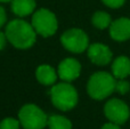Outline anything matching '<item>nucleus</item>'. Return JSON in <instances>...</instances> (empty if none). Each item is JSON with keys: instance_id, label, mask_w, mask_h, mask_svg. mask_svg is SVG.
<instances>
[{"instance_id": "412c9836", "label": "nucleus", "mask_w": 130, "mask_h": 129, "mask_svg": "<svg viewBox=\"0 0 130 129\" xmlns=\"http://www.w3.org/2000/svg\"><path fill=\"white\" fill-rule=\"evenodd\" d=\"M101 129H121L120 128V125H118V123H114V122H107L105 123V125H103V127Z\"/></svg>"}, {"instance_id": "9d476101", "label": "nucleus", "mask_w": 130, "mask_h": 129, "mask_svg": "<svg viewBox=\"0 0 130 129\" xmlns=\"http://www.w3.org/2000/svg\"><path fill=\"white\" fill-rule=\"evenodd\" d=\"M110 36L115 41H127L130 39V18L120 17L110 25Z\"/></svg>"}, {"instance_id": "4be33fe9", "label": "nucleus", "mask_w": 130, "mask_h": 129, "mask_svg": "<svg viewBox=\"0 0 130 129\" xmlns=\"http://www.w3.org/2000/svg\"><path fill=\"white\" fill-rule=\"evenodd\" d=\"M13 0H0V2H11Z\"/></svg>"}, {"instance_id": "2eb2a0df", "label": "nucleus", "mask_w": 130, "mask_h": 129, "mask_svg": "<svg viewBox=\"0 0 130 129\" xmlns=\"http://www.w3.org/2000/svg\"><path fill=\"white\" fill-rule=\"evenodd\" d=\"M91 22L95 27L99 30H104L110 27L111 23H112V18H111L110 14L105 13V11H96L92 15Z\"/></svg>"}, {"instance_id": "9b49d317", "label": "nucleus", "mask_w": 130, "mask_h": 129, "mask_svg": "<svg viewBox=\"0 0 130 129\" xmlns=\"http://www.w3.org/2000/svg\"><path fill=\"white\" fill-rule=\"evenodd\" d=\"M112 74L115 79H126L130 75V58L124 55L117 57L112 63Z\"/></svg>"}, {"instance_id": "f03ea898", "label": "nucleus", "mask_w": 130, "mask_h": 129, "mask_svg": "<svg viewBox=\"0 0 130 129\" xmlns=\"http://www.w3.org/2000/svg\"><path fill=\"white\" fill-rule=\"evenodd\" d=\"M114 75L107 72H96L89 78L87 84V91L89 96L94 100L102 101L107 98L115 91Z\"/></svg>"}, {"instance_id": "dca6fc26", "label": "nucleus", "mask_w": 130, "mask_h": 129, "mask_svg": "<svg viewBox=\"0 0 130 129\" xmlns=\"http://www.w3.org/2000/svg\"><path fill=\"white\" fill-rule=\"evenodd\" d=\"M21 122L15 118H5L0 122V129H20Z\"/></svg>"}, {"instance_id": "1a4fd4ad", "label": "nucleus", "mask_w": 130, "mask_h": 129, "mask_svg": "<svg viewBox=\"0 0 130 129\" xmlns=\"http://www.w3.org/2000/svg\"><path fill=\"white\" fill-rule=\"evenodd\" d=\"M81 72V65L75 58H65L59 63L58 65V77L65 82H71L75 80L80 75Z\"/></svg>"}, {"instance_id": "aec40b11", "label": "nucleus", "mask_w": 130, "mask_h": 129, "mask_svg": "<svg viewBox=\"0 0 130 129\" xmlns=\"http://www.w3.org/2000/svg\"><path fill=\"white\" fill-rule=\"evenodd\" d=\"M8 40L7 39V36L6 33H4V32L0 31V50H2L5 48V46H6V41Z\"/></svg>"}, {"instance_id": "7ed1b4c3", "label": "nucleus", "mask_w": 130, "mask_h": 129, "mask_svg": "<svg viewBox=\"0 0 130 129\" xmlns=\"http://www.w3.org/2000/svg\"><path fill=\"white\" fill-rule=\"evenodd\" d=\"M52 103L61 111H70L78 103L76 89L69 82H61L53 86L50 90Z\"/></svg>"}, {"instance_id": "ddd939ff", "label": "nucleus", "mask_w": 130, "mask_h": 129, "mask_svg": "<svg viewBox=\"0 0 130 129\" xmlns=\"http://www.w3.org/2000/svg\"><path fill=\"white\" fill-rule=\"evenodd\" d=\"M36 9L34 0H13L11 1V10L18 17H24L32 14Z\"/></svg>"}, {"instance_id": "6e6552de", "label": "nucleus", "mask_w": 130, "mask_h": 129, "mask_svg": "<svg viewBox=\"0 0 130 129\" xmlns=\"http://www.w3.org/2000/svg\"><path fill=\"white\" fill-rule=\"evenodd\" d=\"M88 57L94 64L98 66H104L112 61L113 54L106 45L97 42L88 47Z\"/></svg>"}, {"instance_id": "a211bd4d", "label": "nucleus", "mask_w": 130, "mask_h": 129, "mask_svg": "<svg viewBox=\"0 0 130 129\" xmlns=\"http://www.w3.org/2000/svg\"><path fill=\"white\" fill-rule=\"evenodd\" d=\"M102 1L105 6L110 8H120L121 6H123L126 0H102Z\"/></svg>"}, {"instance_id": "6ab92c4d", "label": "nucleus", "mask_w": 130, "mask_h": 129, "mask_svg": "<svg viewBox=\"0 0 130 129\" xmlns=\"http://www.w3.org/2000/svg\"><path fill=\"white\" fill-rule=\"evenodd\" d=\"M7 21V15H6V11H5L4 7L0 6V29H1L2 26L5 25V23H6Z\"/></svg>"}, {"instance_id": "f257e3e1", "label": "nucleus", "mask_w": 130, "mask_h": 129, "mask_svg": "<svg viewBox=\"0 0 130 129\" xmlns=\"http://www.w3.org/2000/svg\"><path fill=\"white\" fill-rule=\"evenodd\" d=\"M5 33L8 41L17 49H29L37 39V32L32 24L20 18L10 21L7 24Z\"/></svg>"}, {"instance_id": "39448f33", "label": "nucleus", "mask_w": 130, "mask_h": 129, "mask_svg": "<svg viewBox=\"0 0 130 129\" xmlns=\"http://www.w3.org/2000/svg\"><path fill=\"white\" fill-rule=\"evenodd\" d=\"M31 24L37 33L45 38L55 34L58 27V22H57L55 14L46 8H41L34 11L31 20Z\"/></svg>"}, {"instance_id": "f3484780", "label": "nucleus", "mask_w": 130, "mask_h": 129, "mask_svg": "<svg viewBox=\"0 0 130 129\" xmlns=\"http://www.w3.org/2000/svg\"><path fill=\"white\" fill-rule=\"evenodd\" d=\"M115 91L120 95H126L130 91V84L126 79H118L115 84Z\"/></svg>"}, {"instance_id": "4468645a", "label": "nucleus", "mask_w": 130, "mask_h": 129, "mask_svg": "<svg viewBox=\"0 0 130 129\" xmlns=\"http://www.w3.org/2000/svg\"><path fill=\"white\" fill-rule=\"evenodd\" d=\"M48 128L49 129H72V122L66 117L54 114L48 117Z\"/></svg>"}, {"instance_id": "423d86ee", "label": "nucleus", "mask_w": 130, "mask_h": 129, "mask_svg": "<svg viewBox=\"0 0 130 129\" xmlns=\"http://www.w3.org/2000/svg\"><path fill=\"white\" fill-rule=\"evenodd\" d=\"M61 42L66 50L74 54L82 53L89 47V39L85 31L80 29H69L62 34Z\"/></svg>"}, {"instance_id": "0eeeda50", "label": "nucleus", "mask_w": 130, "mask_h": 129, "mask_svg": "<svg viewBox=\"0 0 130 129\" xmlns=\"http://www.w3.org/2000/svg\"><path fill=\"white\" fill-rule=\"evenodd\" d=\"M104 114L111 122L123 125L130 117V109L123 101L112 98L106 102L104 106Z\"/></svg>"}, {"instance_id": "20e7f679", "label": "nucleus", "mask_w": 130, "mask_h": 129, "mask_svg": "<svg viewBox=\"0 0 130 129\" xmlns=\"http://www.w3.org/2000/svg\"><path fill=\"white\" fill-rule=\"evenodd\" d=\"M18 120L24 129H43L48 125V117L39 106L26 104L18 112Z\"/></svg>"}, {"instance_id": "f8f14e48", "label": "nucleus", "mask_w": 130, "mask_h": 129, "mask_svg": "<svg viewBox=\"0 0 130 129\" xmlns=\"http://www.w3.org/2000/svg\"><path fill=\"white\" fill-rule=\"evenodd\" d=\"M57 74L58 73H56L54 68L48 65V64L40 65L37 69V72H36L37 80L41 85H45V86H54L57 80Z\"/></svg>"}]
</instances>
